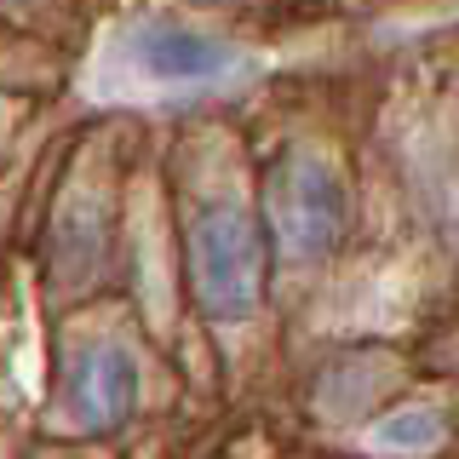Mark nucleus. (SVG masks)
I'll return each instance as SVG.
<instances>
[{
  "label": "nucleus",
  "mask_w": 459,
  "mask_h": 459,
  "mask_svg": "<svg viewBox=\"0 0 459 459\" xmlns=\"http://www.w3.org/2000/svg\"><path fill=\"white\" fill-rule=\"evenodd\" d=\"M69 402H75V420L86 430H115L133 413L138 402V368L126 351H115V344H104V351H86L75 373H69Z\"/></svg>",
  "instance_id": "3"
},
{
  "label": "nucleus",
  "mask_w": 459,
  "mask_h": 459,
  "mask_svg": "<svg viewBox=\"0 0 459 459\" xmlns=\"http://www.w3.org/2000/svg\"><path fill=\"white\" fill-rule=\"evenodd\" d=\"M184 270H190V293L201 316L247 322L258 299H264V276H270V247H264L258 219L236 201L201 207L190 230H184Z\"/></svg>",
  "instance_id": "1"
},
{
  "label": "nucleus",
  "mask_w": 459,
  "mask_h": 459,
  "mask_svg": "<svg viewBox=\"0 0 459 459\" xmlns=\"http://www.w3.org/2000/svg\"><path fill=\"white\" fill-rule=\"evenodd\" d=\"M138 64L161 81H207L230 64V52H224V40L195 35V29L150 23V29H138Z\"/></svg>",
  "instance_id": "4"
},
{
  "label": "nucleus",
  "mask_w": 459,
  "mask_h": 459,
  "mask_svg": "<svg viewBox=\"0 0 459 459\" xmlns=\"http://www.w3.org/2000/svg\"><path fill=\"white\" fill-rule=\"evenodd\" d=\"M379 442H385V448H437V442H442V413H430V408L396 413V420L379 425Z\"/></svg>",
  "instance_id": "5"
},
{
  "label": "nucleus",
  "mask_w": 459,
  "mask_h": 459,
  "mask_svg": "<svg viewBox=\"0 0 459 459\" xmlns=\"http://www.w3.org/2000/svg\"><path fill=\"white\" fill-rule=\"evenodd\" d=\"M264 201L287 258H322L344 230V184L333 178V167L322 155L305 150L281 155L264 184Z\"/></svg>",
  "instance_id": "2"
}]
</instances>
